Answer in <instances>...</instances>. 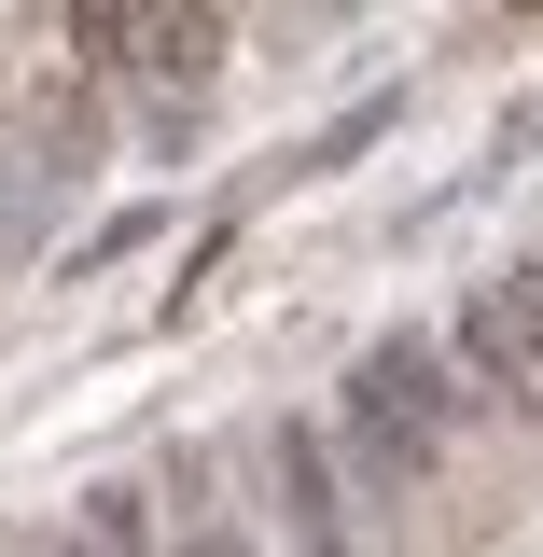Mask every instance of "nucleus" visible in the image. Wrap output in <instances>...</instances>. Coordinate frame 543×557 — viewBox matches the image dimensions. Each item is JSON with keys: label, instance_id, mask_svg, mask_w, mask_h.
Returning <instances> with one entry per match:
<instances>
[{"label": "nucleus", "instance_id": "2", "mask_svg": "<svg viewBox=\"0 0 543 557\" xmlns=\"http://www.w3.org/2000/svg\"><path fill=\"white\" fill-rule=\"evenodd\" d=\"M251 446H266V474H279V530H293L307 557H348V530H362V516H348V474H335V446H321L307 418H266Z\"/></svg>", "mask_w": 543, "mask_h": 557}, {"label": "nucleus", "instance_id": "7", "mask_svg": "<svg viewBox=\"0 0 543 557\" xmlns=\"http://www.w3.org/2000/svg\"><path fill=\"white\" fill-rule=\"evenodd\" d=\"M153 487H84V544L70 557H153V516H139Z\"/></svg>", "mask_w": 543, "mask_h": 557}, {"label": "nucleus", "instance_id": "6", "mask_svg": "<svg viewBox=\"0 0 543 557\" xmlns=\"http://www.w3.org/2000/svg\"><path fill=\"white\" fill-rule=\"evenodd\" d=\"M168 544H182V557H251V530H237V502H223V474H209V460H182V474H168Z\"/></svg>", "mask_w": 543, "mask_h": 557}, {"label": "nucleus", "instance_id": "8", "mask_svg": "<svg viewBox=\"0 0 543 557\" xmlns=\"http://www.w3.org/2000/svg\"><path fill=\"white\" fill-rule=\"evenodd\" d=\"M377 126H391V98H362V112H335V126L307 139V168H348V153H362V139H377Z\"/></svg>", "mask_w": 543, "mask_h": 557}, {"label": "nucleus", "instance_id": "1", "mask_svg": "<svg viewBox=\"0 0 543 557\" xmlns=\"http://www.w3.org/2000/svg\"><path fill=\"white\" fill-rule=\"evenodd\" d=\"M446 418H460V391H446V348L432 335H377L362 362H348V460H362L377 502H405V487L432 474Z\"/></svg>", "mask_w": 543, "mask_h": 557}, {"label": "nucleus", "instance_id": "9", "mask_svg": "<svg viewBox=\"0 0 543 557\" xmlns=\"http://www.w3.org/2000/svg\"><path fill=\"white\" fill-rule=\"evenodd\" d=\"M516 293V335H530V391H543V278H502Z\"/></svg>", "mask_w": 543, "mask_h": 557}, {"label": "nucleus", "instance_id": "3", "mask_svg": "<svg viewBox=\"0 0 543 557\" xmlns=\"http://www.w3.org/2000/svg\"><path fill=\"white\" fill-rule=\"evenodd\" d=\"M14 112H28V153H14L28 182H57V168H84V153H98V84H84L70 57L28 70V98H14Z\"/></svg>", "mask_w": 543, "mask_h": 557}, {"label": "nucleus", "instance_id": "4", "mask_svg": "<svg viewBox=\"0 0 543 557\" xmlns=\"http://www.w3.org/2000/svg\"><path fill=\"white\" fill-rule=\"evenodd\" d=\"M460 362H474V391H488L502 418H543V391H530V335H516V293H502V278L460 307Z\"/></svg>", "mask_w": 543, "mask_h": 557}, {"label": "nucleus", "instance_id": "5", "mask_svg": "<svg viewBox=\"0 0 543 557\" xmlns=\"http://www.w3.org/2000/svg\"><path fill=\"white\" fill-rule=\"evenodd\" d=\"M126 57L153 84H209L223 70V14H126Z\"/></svg>", "mask_w": 543, "mask_h": 557}]
</instances>
